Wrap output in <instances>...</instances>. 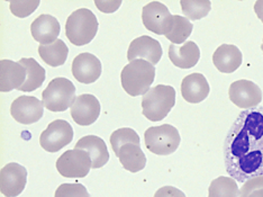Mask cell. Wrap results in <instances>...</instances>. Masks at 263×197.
I'll return each mask as SVG.
<instances>
[{
  "instance_id": "cell-24",
  "label": "cell",
  "mask_w": 263,
  "mask_h": 197,
  "mask_svg": "<svg viewBox=\"0 0 263 197\" xmlns=\"http://www.w3.org/2000/svg\"><path fill=\"white\" fill-rule=\"evenodd\" d=\"M39 55L50 67H60L67 61L69 47L62 40H57L54 43L39 46Z\"/></svg>"
},
{
  "instance_id": "cell-20",
  "label": "cell",
  "mask_w": 263,
  "mask_h": 197,
  "mask_svg": "<svg viewBox=\"0 0 263 197\" xmlns=\"http://www.w3.org/2000/svg\"><path fill=\"white\" fill-rule=\"evenodd\" d=\"M76 149H81L89 153L91 158V167L98 169L109 161V152L105 141L96 135L83 136L77 142Z\"/></svg>"
},
{
  "instance_id": "cell-34",
  "label": "cell",
  "mask_w": 263,
  "mask_h": 197,
  "mask_svg": "<svg viewBox=\"0 0 263 197\" xmlns=\"http://www.w3.org/2000/svg\"><path fill=\"white\" fill-rule=\"evenodd\" d=\"M254 11L258 19L263 23V0H258L254 4Z\"/></svg>"
},
{
  "instance_id": "cell-31",
  "label": "cell",
  "mask_w": 263,
  "mask_h": 197,
  "mask_svg": "<svg viewBox=\"0 0 263 197\" xmlns=\"http://www.w3.org/2000/svg\"><path fill=\"white\" fill-rule=\"evenodd\" d=\"M258 189H263V176H255L248 179L240 189V197H248Z\"/></svg>"
},
{
  "instance_id": "cell-17",
  "label": "cell",
  "mask_w": 263,
  "mask_h": 197,
  "mask_svg": "<svg viewBox=\"0 0 263 197\" xmlns=\"http://www.w3.org/2000/svg\"><path fill=\"white\" fill-rule=\"evenodd\" d=\"M61 31L59 21L52 15L43 14L39 16L31 25V32L33 39L37 41L41 45L52 44L58 39Z\"/></svg>"
},
{
  "instance_id": "cell-35",
  "label": "cell",
  "mask_w": 263,
  "mask_h": 197,
  "mask_svg": "<svg viewBox=\"0 0 263 197\" xmlns=\"http://www.w3.org/2000/svg\"><path fill=\"white\" fill-rule=\"evenodd\" d=\"M248 197H263V189L254 190V192L251 193Z\"/></svg>"
},
{
  "instance_id": "cell-26",
  "label": "cell",
  "mask_w": 263,
  "mask_h": 197,
  "mask_svg": "<svg viewBox=\"0 0 263 197\" xmlns=\"http://www.w3.org/2000/svg\"><path fill=\"white\" fill-rule=\"evenodd\" d=\"M194 29V25L186 17L180 15H173V24L171 31L165 35L172 44H181L191 35Z\"/></svg>"
},
{
  "instance_id": "cell-9",
  "label": "cell",
  "mask_w": 263,
  "mask_h": 197,
  "mask_svg": "<svg viewBox=\"0 0 263 197\" xmlns=\"http://www.w3.org/2000/svg\"><path fill=\"white\" fill-rule=\"evenodd\" d=\"M142 22L148 31L157 35H165L171 31L173 15L165 5L160 2H152L143 7Z\"/></svg>"
},
{
  "instance_id": "cell-16",
  "label": "cell",
  "mask_w": 263,
  "mask_h": 197,
  "mask_svg": "<svg viewBox=\"0 0 263 197\" xmlns=\"http://www.w3.org/2000/svg\"><path fill=\"white\" fill-rule=\"evenodd\" d=\"M26 69L20 62L10 60L0 61V92L8 93L13 89H18L26 80Z\"/></svg>"
},
{
  "instance_id": "cell-8",
  "label": "cell",
  "mask_w": 263,
  "mask_h": 197,
  "mask_svg": "<svg viewBox=\"0 0 263 197\" xmlns=\"http://www.w3.org/2000/svg\"><path fill=\"white\" fill-rule=\"evenodd\" d=\"M73 129L64 119H57L47 125L40 136V145L45 151L55 153L73 140Z\"/></svg>"
},
{
  "instance_id": "cell-13",
  "label": "cell",
  "mask_w": 263,
  "mask_h": 197,
  "mask_svg": "<svg viewBox=\"0 0 263 197\" xmlns=\"http://www.w3.org/2000/svg\"><path fill=\"white\" fill-rule=\"evenodd\" d=\"M101 106L93 95L83 94L78 96L71 106V117L81 127H88L97 121L100 115Z\"/></svg>"
},
{
  "instance_id": "cell-1",
  "label": "cell",
  "mask_w": 263,
  "mask_h": 197,
  "mask_svg": "<svg viewBox=\"0 0 263 197\" xmlns=\"http://www.w3.org/2000/svg\"><path fill=\"white\" fill-rule=\"evenodd\" d=\"M227 174L237 183L263 176V109L240 113L227 132L224 143Z\"/></svg>"
},
{
  "instance_id": "cell-7",
  "label": "cell",
  "mask_w": 263,
  "mask_h": 197,
  "mask_svg": "<svg viewBox=\"0 0 263 197\" xmlns=\"http://www.w3.org/2000/svg\"><path fill=\"white\" fill-rule=\"evenodd\" d=\"M55 166L59 174L65 178H83L92 168L89 153L76 148L65 151L57 160Z\"/></svg>"
},
{
  "instance_id": "cell-6",
  "label": "cell",
  "mask_w": 263,
  "mask_h": 197,
  "mask_svg": "<svg viewBox=\"0 0 263 197\" xmlns=\"http://www.w3.org/2000/svg\"><path fill=\"white\" fill-rule=\"evenodd\" d=\"M42 98L45 109L51 112H64L74 103L76 87L69 79L59 77L47 85Z\"/></svg>"
},
{
  "instance_id": "cell-10",
  "label": "cell",
  "mask_w": 263,
  "mask_h": 197,
  "mask_svg": "<svg viewBox=\"0 0 263 197\" xmlns=\"http://www.w3.org/2000/svg\"><path fill=\"white\" fill-rule=\"evenodd\" d=\"M27 184V170L20 164L10 163L0 171V192L6 197L20 196Z\"/></svg>"
},
{
  "instance_id": "cell-25",
  "label": "cell",
  "mask_w": 263,
  "mask_h": 197,
  "mask_svg": "<svg viewBox=\"0 0 263 197\" xmlns=\"http://www.w3.org/2000/svg\"><path fill=\"white\" fill-rule=\"evenodd\" d=\"M240 189L235 179L232 177L220 176L209 185L208 197H238Z\"/></svg>"
},
{
  "instance_id": "cell-14",
  "label": "cell",
  "mask_w": 263,
  "mask_h": 197,
  "mask_svg": "<svg viewBox=\"0 0 263 197\" xmlns=\"http://www.w3.org/2000/svg\"><path fill=\"white\" fill-rule=\"evenodd\" d=\"M162 53V46L159 41L147 37V35H143V37L132 41L127 51V59L129 62L137 59L145 60L155 65L160 62Z\"/></svg>"
},
{
  "instance_id": "cell-3",
  "label": "cell",
  "mask_w": 263,
  "mask_h": 197,
  "mask_svg": "<svg viewBox=\"0 0 263 197\" xmlns=\"http://www.w3.org/2000/svg\"><path fill=\"white\" fill-rule=\"evenodd\" d=\"M176 104V89L158 85L151 88L142 98V113L148 121L160 122L168 116Z\"/></svg>"
},
{
  "instance_id": "cell-33",
  "label": "cell",
  "mask_w": 263,
  "mask_h": 197,
  "mask_svg": "<svg viewBox=\"0 0 263 197\" xmlns=\"http://www.w3.org/2000/svg\"><path fill=\"white\" fill-rule=\"evenodd\" d=\"M96 5L98 6V9L104 13H112L117 10L119 6L122 5V2H96Z\"/></svg>"
},
{
  "instance_id": "cell-22",
  "label": "cell",
  "mask_w": 263,
  "mask_h": 197,
  "mask_svg": "<svg viewBox=\"0 0 263 197\" xmlns=\"http://www.w3.org/2000/svg\"><path fill=\"white\" fill-rule=\"evenodd\" d=\"M117 158L121 161L124 169L129 172H139L145 168L146 157L141 149V145L128 143L119 149Z\"/></svg>"
},
{
  "instance_id": "cell-12",
  "label": "cell",
  "mask_w": 263,
  "mask_h": 197,
  "mask_svg": "<svg viewBox=\"0 0 263 197\" xmlns=\"http://www.w3.org/2000/svg\"><path fill=\"white\" fill-rule=\"evenodd\" d=\"M43 101L33 96L17 97L10 106V114L15 121L24 125L39 122L43 116Z\"/></svg>"
},
{
  "instance_id": "cell-32",
  "label": "cell",
  "mask_w": 263,
  "mask_h": 197,
  "mask_svg": "<svg viewBox=\"0 0 263 197\" xmlns=\"http://www.w3.org/2000/svg\"><path fill=\"white\" fill-rule=\"evenodd\" d=\"M154 197H186L183 192L173 186H164L157 190Z\"/></svg>"
},
{
  "instance_id": "cell-30",
  "label": "cell",
  "mask_w": 263,
  "mask_h": 197,
  "mask_svg": "<svg viewBox=\"0 0 263 197\" xmlns=\"http://www.w3.org/2000/svg\"><path fill=\"white\" fill-rule=\"evenodd\" d=\"M40 6L39 2H11L10 3V11L16 17L25 19V17L33 14Z\"/></svg>"
},
{
  "instance_id": "cell-29",
  "label": "cell",
  "mask_w": 263,
  "mask_h": 197,
  "mask_svg": "<svg viewBox=\"0 0 263 197\" xmlns=\"http://www.w3.org/2000/svg\"><path fill=\"white\" fill-rule=\"evenodd\" d=\"M54 197H90L81 184H62L57 188Z\"/></svg>"
},
{
  "instance_id": "cell-27",
  "label": "cell",
  "mask_w": 263,
  "mask_h": 197,
  "mask_svg": "<svg viewBox=\"0 0 263 197\" xmlns=\"http://www.w3.org/2000/svg\"><path fill=\"white\" fill-rule=\"evenodd\" d=\"M182 13L189 21H199L208 15L212 9L209 0H181Z\"/></svg>"
},
{
  "instance_id": "cell-11",
  "label": "cell",
  "mask_w": 263,
  "mask_h": 197,
  "mask_svg": "<svg viewBox=\"0 0 263 197\" xmlns=\"http://www.w3.org/2000/svg\"><path fill=\"white\" fill-rule=\"evenodd\" d=\"M231 101L237 107L251 110L258 107L262 101V91L260 87L250 80H236L229 89Z\"/></svg>"
},
{
  "instance_id": "cell-19",
  "label": "cell",
  "mask_w": 263,
  "mask_h": 197,
  "mask_svg": "<svg viewBox=\"0 0 263 197\" xmlns=\"http://www.w3.org/2000/svg\"><path fill=\"white\" fill-rule=\"evenodd\" d=\"M242 61V52L232 44H222L213 55L214 65L222 74H233L241 67Z\"/></svg>"
},
{
  "instance_id": "cell-28",
  "label": "cell",
  "mask_w": 263,
  "mask_h": 197,
  "mask_svg": "<svg viewBox=\"0 0 263 197\" xmlns=\"http://www.w3.org/2000/svg\"><path fill=\"white\" fill-rule=\"evenodd\" d=\"M110 143L114 152H115L116 157L119 153V149L123 146L128 145V143H135V145H140L141 140L140 136L133 129L129 128H123L116 130L115 132H112L110 135Z\"/></svg>"
},
{
  "instance_id": "cell-36",
  "label": "cell",
  "mask_w": 263,
  "mask_h": 197,
  "mask_svg": "<svg viewBox=\"0 0 263 197\" xmlns=\"http://www.w3.org/2000/svg\"><path fill=\"white\" fill-rule=\"evenodd\" d=\"M261 50H262V52H263V41H262V44H261Z\"/></svg>"
},
{
  "instance_id": "cell-15",
  "label": "cell",
  "mask_w": 263,
  "mask_h": 197,
  "mask_svg": "<svg viewBox=\"0 0 263 197\" xmlns=\"http://www.w3.org/2000/svg\"><path fill=\"white\" fill-rule=\"evenodd\" d=\"M103 73L100 60L91 53H80L72 61V75L74 78L85 85L93 83Z\"/></svg>"
},
{
  "instance_id": "cell-23",
  "label": "cell",
  "mask_w": 263,
  "mask_h": 197,
  "mask_svg": "<svg viewBox=\"0 0 263 197\" xmlns=\"http://www.w3.org/2000/svg\"><path fill=\"white\" fill-rule=\"evenodd\" d=\"M26 69V80L20 88L22 92H34L39 89L46 78L45 69L33 58H23L18 61Z\"/></svg>"
},
{
  "instance_id": "cell-2",
  "label": "cell",
  "mask_w": 263,
  "mask_h": 197,
  "mask_svg": "<svg viewBox=\"0 0 263 197\" xmlns=\"http://www.w3.org/2000/svg\"><path fill=\"white\" fill-rule=\"evenodd\" d=\"M155 79L154 65L145 60H133L122 70L121 81L125 92L133 97L145 95Z\"/></svg>"
},
{
  "instance_id": "cell-5",
  "label": "cell",
  "mask_w": 263,
  "mask_h": 197,
  "mask_svg": "<svg viewBox=\"0 0 263 197\" xmlns=\"http://www.w3.org/2000/svg\"><path fill=\"white\" fill-rule=\"evenodd\" d=\"M144 140L147 150L158 156H169L176 152L181 142L179 131L170 124L148 128Z\"/></svg>"
},
{
  "instance_id": "cell-4",
  "label": "cell",
  "mask_w": 263,
  "mask_h": 197,
  "mask_svg": "<svg viewBox=\"0 0 263 197\" xmlns=\"http://www.w3.org/2000/svg\"><path fill=\"white\" fill-rule=\"evenodd\" d=\"M98 21L91 10L80 8L71 14L65 24V35L76 46L90 43L98 32Z\"/></svg>"
},
{
  "instance_id": "cell-18",
  "label": "cell",
  "mask_w": 263,
  "mask_h": 197,
  "mask_svg": "<svg viewBox=\"0 0 263 197\" xmlns=\"http://www.w3.org/2000/svg\"><path fill=\"white\" fill-rule=\"evenodd\" d=\"M209 93H211V87L205 76L201 74H191L184 77L181 82L182 98L188 103H201L208 97Z\"/></svg>"
},
{
  "instance_id": "cell-21",
  "label": "cell",
  "mask_w": 263,
  "mask_h": 197,
  "mask_svg": "<svg viewBox=\"0 0 263 197\" xmlns=\"http://www.w3.org/2000/svg\"><path fill=\"white\" fill-rule=\"evenodd\" d=\"M169 59L178 68L191 69L199 61L200 50L193 41H188L180 46L171 44L169 46Z\"/></svg>"
}]
</instances>
